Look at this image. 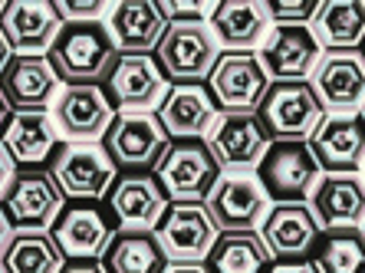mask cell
<instances>
[{
	"instance_id": "6da1fadb",
	"label": "cell",
	"mask_w": 365,
	"mask_h": 273,
	"mask_svg": "<svg viewBox=\"0 0 365 273\" xmlns=\"http://www.w3.org/2000/svg\"><path fill=\"white\" fill-rule=\"evenodd\" d=\"M46 56L63 86L102 83L119 60V46L106 20H66Z\"/></svg>"
},
{
	"instance_id": "7a4b0ae2",
	"label": "cell",
	"mask_w": 365,
	"mask_h": 273,
	"mask_svg": "<svg viewBox=\"0 0 365 273\" xmlns=\"http://www.w3.org/2000/svg\"><path fill=\"white\" fill-rule=\"evenodd\" d=\"M102 148L119 175H152L171 148V135L158 112H119L102 138Z\"/></svg>"
},
{
	"instance_id": "3957f363",
	"label": "cell",
	"mask_w": 365,
	"mask_h": 273,
	"mask_svg": "<svg viewBox=\"0 0 365 273\" xmlns=\"http://www.w3.org/2000/svg\"><path fill=\"white\" fill-rule=\"evenodd\" d=\"M257 178L273 205H309L323 181V165L316 162L309 142H273L257 165Z\"/></svg>"
},
{
	"instance_id": "277c9868",
	"label": "cell",
	"mask_w": 365,
	"mask_h": 273,
	"mask_svg": "<svg viewBox=\"0 0 365 273\" xmlns=\"http://www.w3.org/2000/svg\"><path fill=\"white\" fill-rule=\"evenodd\" d=\"M260 119L270 128L273 142H309L316 128L326 122V105L316 93L313 79L306 83H270L264 103H260Z\"/></svg>"
},
{
	"instance_id": "5b68a950",
	"label": "cell",
	"mask_w": 365,
	"mask_h": 273,
	"mask_svg": "<svg viewBox=\"0 0 365 273\" xmlns=\"http://www.w3.org/2000/svg\"><path fill=\"white\" fill-rule=\"evenodd\" d=\"M155 175L165 185L171 201L207 205L217 181L224 178V168L207 145V138H178V142H171Z\"/></svg>"
},
{
	"instance_id": "8992f818",
	"label": "cell",
	"mask_w": 365,
	"mask_h": 273,
	"mask_svg": "<svg viewBox=\"0 0 365 273\" xmlns=\"http://www.w3.org/2000/svg\"><path fill=\"white\" fill-rule=\"evenodd\" d=\"M122 231L109 197L102 201H66L50 234L66 260H102L112 237Z\"/></svg>"
},
{
	"instance_id": "52a82bcc",
	"label": "cell",
	"mask_w": 365,
	"mask_h": 273,
	"mask_svg": "<svg viewBox=\"0 0 365 273\" xmlns=\"http://www.w3.org/2000/svg\"><path fill=\"white\" fill-rule=\"evenodd\" d=\"M66 207V195L50 168L17 171L0 195V211L14 231H50Z\"/></svg>"
},
{
	"instance_id": "ba28073f",
	"label": "cell",
	"mask_w": 365,
	"mask_h": 273,
	"mask_svg": "<svg viewBox=\"0 0 365 273\" xmlns=\"http://www.w3.org/2000/svg\"><path fill=\"white\" fill-rule=\"evenodd\" d=\"M221 43L207 24L168 26L165 40L155 50V60L168 76V83H207L221 60Z\"/></svg>"
},
{
	"instance_id": "9c48e42d",
	"label": "cell",
	"mask_w": 365,
	"mask_h": 273,
	"mask_svg": "<svg viewBox=\"0 0 365 273\" xmlns=\"http://www.w3.org/2000/svg\"><path fill=\"white\" fill-rule=\"evenodd\" d=\"M102 86L115 112H158L171 89L155 53H119Z\"/></svg>"
},
{
	"instance_id": "30bf717a",
	"label": "cell",
	"mask_w": 365,
	"mask_h": 273,
	"mask_svg": "<svg viewBox=\"0 0 365 273\" xmlns=\"http://www.w3.org/2000/svg\"><path fill=\"white\" fill-rule=\"evenodd\" d=\"M155 237L162 240L171 264H204L221 237V227L214 224L207 205L171 201L162 221L155 224Z\"/></svg>"
},
{
	"instance_id": "8fae6325",
	"label": "cell",
	"mask_w": 365,
	"mask_h": 273,
	"mask_svg": "<svg viewBox=\"0 0 365 273\" xmlns=\"http://www.w3.org/2000/svg\"><path fill=\"white\" fill-rule=\"evenodd\" d=\"M50 171L66 201H102L119 178L102 142H66Z\"/></svg>"
},
{
	"instance_id": "7c38bea8",
	"label": "cell",
	"mask_w": 365,
	"mask_h": 273,
	"mask_svg": "<svg viewBox=\"0 0 365 273\" xmlns=\"http://www.w3.org/2000/svg\"><path fill=\"white\" fill-rule=\"evenodd\" d=\"M50 112L66 142H102L119 115L102 83L63 86L60 99L53 103Z\"/></svg>"
},
{
	"instance_id": "4fadbf2b",
	"label": "cell",
	"mask_w": 365,
	"mask_h": 273,
	"mask_svg": "<svg viewBox=\"0 0 365 273\" xmlns=\"http://www.w3.org/2000/svg\"><path fill=\"white\" fill-rule=\"evenodd\" d=\"M270 83L273 79L260 63V53L254 50H224L207 79L224 112H257Z\"/></svg>"
},
{
	"instance_id": "5bb4252c",
	"label": "cell",
	"mask_w": 365,
	"mask_h": 273,
	"mask_svg": "<svg viewBox=\"0 0 365 273\" xmlns=\"http://www.w3.org/2000/svg\"><path fill=\"white\" fill-rule=\"evenodd\" d=\"M207 211L221 231H260V224L273 211V201L257 171H230L207 197Z\"/></svg>"
},
{
	"instance_id": "9a60e30c",
	"label": "cell",
	"mask_w": 365,
	"mask_h": 273,
	"mask_svg": "<svg viewBox=\"0 0 365 273\" xmlns=\"http://www.w3.org/2000/svg\"><path fill=\"white\" fill-rule=\"evenodd\" d=\"M207 145L217 155L224 175L257 171L267 148L273 145V135L260 119V112H224L217 125H214V132L207 135Z\"/></svg>"
},
{
	"instance_id": "2e32d148",
	"label": "cell",
	"mask_w": 365,
	"mask_h": 273,
	"mask_svg": "<svg viewBox=\"0 0 365 273\" xmlns=\"http://www.w3.org/2000/svg\"><path fill=\"white\" fill-rule=\"evenodd\" d=\"M0 145L7 148L10 162L17 165V171H30V168H53L56 155L66 145V138L60 135L50 109H34L10 115L4 132H0Z\"/></svg>"
},
{
	"instance_id": "e0dca14e",
	"label": "cell",
	"mask_w": 365,
	"mask_h": 273,
	"mask_svg": "<svg viewBox=\"0 0 365 273\" xmlns=\"http://www.w3.org/2000/svg\"><path fill=\"white\" fill-rule=\"evenodd\" d=\"M63 14L56 0H7L0 14V34L10 53L20 56H46L53 40L63 30Z\"/></svg>"
},
{
	"instance_id": "ac0fdd59",
	"label": "cell",
	"mask_w": 365,
	"mask_h": 273,
	"mask_svg": "<svg viewBox=\"0 0 365 273\" xmlns=\"http://www.w3.org/2000/svg\"><path fill=\"white\" fill-rule=\"evenodd\" d=\"M260 237L277 264H309L323 237V224L309 205H273L260 224Z\"/></svg>"
},
{
	"instance_id": "d6986e66",
	"label": "cell",
	"mask_w": 365,
	"mask_h": 273,
	"mask_svg": "<svg viewBox=\"0 0 365 273\" xmlns=\"http://www.w3.org/2000/svg\"><path fill=\"white\" fill-rule=\"evenodd\" d=\"M257 53L273 83H306L326 56L313 26H273V34Z\"/></svg>"
},
{
	"instance_id": "ffe728a7",
	"label": "cell",
	"mask_w": 365,
	"mask_h": 273,
	"mask_svg": "<svg viewBox=\"0 0 365 273\" xmlns=\"http://www.w3.org/2000/svg\"><path fill=\"white\" fill-rule=\"evenodd\" d=\"M323 175H362L365 171V112L326 115L309 138Z\"/></svg>"
},
{
	"instance_id": "44dd1931",
	"label": "cell",
	"mask_w": 365,
	"mask_h": 273,
	"mask_svg": "<svg viewBox=\"0 0 365 273\" xmlns=\"http://www.w3.org/2000/svg\"><path fill=\"white\" fill-rule=\"evenodd\" d=\"M224 109L214 99L207 83H175L165 96V103L158 105V119H162L165 132L171 142L178 138H207L217 125Z\"/></svg>"
},
{
	"instance_id": "7402d4cb",
	"label": "cell",
	"mask_w": 365,
	"mask_h": 273,
	"mask_svg": "<svg viewBox=\"0 0 365 273\" xmlns=\"http://www.w3.org/2000/svg\"><path fill=\"white\" fill-rule=\"evenodd\" d=\"M0 93L14 112L53 109L63 93V79L56 76L50 56H20L14 53L0 73Z\"/></svg>"
},
{
	"instance_id": "603a6c76",
	"label": "cell",
	"mask_w": 365,
	"mask_h": 273,
	"mask_svg": "<svg viewBox=\"0 0 365 273\" xmlns=\"http://www.w3.org/2000/svg\"><path fill=\"white\" fill-rule=\"evenodd\" d=\"M313 86L329 115H349L365 109V60L362 50L326 53L313 73Z\"/></svg>"
},
{
	"instance_id": "cb8c5ba5",
	"label": "cell",
	"mask_w": 365,
	"mask_h": 273,
	"mask_svg": "<svg viewBox=\"0 0 365 273\" xmlns=\"http://www.w3.org/2000/svg\"><path fill=\"white\" fill-rule=\"evenodd\" d=\"M207 26L224 50H260L273 34V20L264 0H217Z\"/></svg>"
},
{
	"instance_id": "d4e9b609",
	"label": "cell",
	"mask_w": 365,
	"mask_h": 273,
	"mask_svg": "<svg viewBox=\"0 0 365 273\" xmlns=\"http://www.w3.org/2000/svg\"><path fill=\"white\" fill-rule=\"evenodd\" d=\"M109 205L122 227H148V231H155V224L162 221V214L168 211L171 197L155 171L152 175H119L109 191Z\"/></svg>"
},
{
	"instance_id": "484cf974",
	"label": "cell",
	"mask_w": 365,
	"mask_h": 273,
	"mask_svg": "<svg viewBox=\"0 0 365 273\" xmlns=\"http://www.w3.org/2000/svg\"><path fill=\"white\" fill-rule=\"evenodd\" d=\"M106 24L119 53H155L168 34V20L158 0H119Z\"/></svg>"
},
{
	"instance_id": "4316f807",
	"label": "cell",
	"mask_w": 365,
	"mask_h": 273,
	"mask_svg": "<svg viewBox=\"0 0 365 273\" xmlns=\"http://www.w3.org/2000/svg\"><path fill=\"white\" fill-rule=\"evenodd\" d=\"M309 207L323 231L329 227H365V175H323Z\"/></svg>"
},
{
	"instance_id": "83f0119b",
	"label": "cell",
	"mask_w": 365,
	"mask_h": 273,
	"mask_svg": "<svg viewBox=\"0 0 365 273\" xmlns=\"http://www.w3.org/2000/svg\"><path fill=\"white\" fill-rule=\"evenodd\" d=\"M106 273H168L171 260L148 227H122L102 254Z\"/></svg>"
},
{
	"instance_id": "f1b7e54d",
	"label": "cell",
	"mask_w": 365,
	"mask_h": 273,
	"mask_svg": "<svg viewBox=\"0 0 365 273\" xmlns=\"http://www.w3.org/2000/svg\"><path fill=\"white\" fill-rule=\"evenodd\" d=\"M273 267L277 260L260 231H221L214 250L204 260L207 273H273Z\"/></svg>"
},
{
	"instance_id": "f546056e",
	"label": "cell",
	"mask_w": 365,
	"mask_h": 273,
	"mask_svg": "<svg viewBox=\"0 0 365 273\" xmlns=\"http://www.w3.org/2000/svg\"><path fill=\"white\" fill-rule=\"evenodd\" d=\"M313 34L326 53H352L365 43V0H323Z\"/></svg>"
},
{
	"instance_id": "4dcf8cb0",
	"label": "cell",
	"mask_w": 365,
	"mask_h": 273,
	"mask_svg": "<svg viewBox=\"0 0 365 273\" xmlns=\"http://www.w3.org/2000/svg\"><path fill=\"white\" fill-rule=\"evenodd\" d=\"M63 267L66 257L50 231H14L0 250L4 273H60Z\"/></svg>"
},
{
	"instance_id": "1f68e13d",
	"label": "cell",
	"mask_w": 365,
	"mask_h": 273,
	"mask_svg": "<svg viewBox=\"0 0 365 273\" xmlns=\"http://www.w3.org/2000/svg\"><path fill=\"white\" fill-rule=\"evenodd\" d=\"M316 273H365V231L362 227H329L313 250Z\"/></svg>"
},
{
	"instance_id": "d6a6232c",
	"label": "cell",
	"mask_w": 365,
	"mask_h": 273,
	"mask_svg": "<svg viewBox=\"0 0 365 273\" xmlns=\"http://www.w3.org/2000/svg\"><path fill=\"white\" fill-rule=\"evenodd\" d=\"M273 26H313L323 0H264Z\"/></svg>"
},
{
	"instance_id": "836d02e7",
	"label": "cell",
	"mask_w": 365,
	"mask_h": 273,
	"mask_svg": "<svg viewBox=\"0 0 365 273\" xmlns=\"http://www.w3.org/2000/svg\"><path fill=\"white\" fill-rule=\"evenodd\" d=\"M158 7H162L168 26L207 24V20H211V10H214V7H207V4H201V0H158Z\"/></svg>"
},
{
	"instance_id": "e575fe53",
	"label": "cell",
	"mask_w": 365,
	"mask_h": 273,
	"mask_svg": "<svg viewBox=\"0 0 365 273\" xmlns=\"http://www.w3.org/2000/svg\"><path fill=\"white\" fill-rule=\"evenodd\" d=\"M56 4H60L63 20H102L115 7L109 0H56Z\"/></svg>"
},
{
	"instance_id": "d590c367",
	"label": "cell",
	"mask_w": 365,
	"mask_h": 273,
	"mask_svg": "<svg viewBox=\"0 0 365 273\" xmlns=\"http://www.w3.org/2000/svg\"><path fill=\"white\" fill-rule=\"evenodd\" d=\"M17 175V165L10 162V155H7V148L0 145V195L7 191V185H10V178Z\"/></svg>"
},
{
	"instance_id": "8d00e7d4",
	"label": "cell",
	"mask_w": 365,
	"mask_h": 273,
	"mask_svg": "<svg viewBox=\"0 0 365 273\" xmlns=\"http://www.w3.org/2000/svg\"><path fill=\"white\" fill-rule=\"evenodd\" d=\"M60 273H106L99 260H66Z\"/></svg>"
},
{
	"instance_id": "74e56055",
	"label": "cell",
	"mask_w": 365,
	"mask_h": 273,
	"mask_svg": "<svg viewBox=\"0 0 365 273\" xmlns=\"http://www.w3.org/2000/svg\"><path fill=\"white\" fill-rule=\"evenodd\" d=\"M273 273H316L313 264H277Z\"/></svg>"
},
{
	"instance_id": "f35d334b",
	"label": "cell",
	"mask_w": 365,
	"mask_h": 273,
	"mask_svg": "<svg viewBox=\"0 0 365 273\" xmlns=\"http://www.w3.org/2000/svg\"><path fill=\"white\" fill-rule=\"evenodd\" d=\"M168 273H207L204 264H171Z\"/></svg>"
},
{
	"instance_id": "ab89813d",
	"label": "cell",
	"mask_w": 365,
	"mask_h": 273,
	"mask_svg": "<svg viewBox=\"0 0 365 273\" xmlns=\"http://www.w3.org/2000/svg\"><path fill=\"white\" fill-rule=\"evenodd\" d=\"M10 234H14V227H10V224H7V217H4V211H0V250L7 247Z\"/></svg>"
},
{
	"instance_id": "60d3db41",
	"label": "cell",
	"mask_w": 365,
	"mask_h": 273,
	"mask_svg": "<svg viewBox=\"0 0 365 273\" xmlns=\"http://www.w3.org/2000/svg\"><path fill=\"white\" fill-rule=\"evenodd\" d=\"M10 115H14V109H10V103L4 99V93H0V132H4V125H7Z\"/></svg>"
},
{
	"instance_id": "b9f144b4",
	"label": "cell",
	"mask_w": 365,
	"mask_h": 273,
	"mask_svg": "<svg viewBox=\"0 0 365 273\" xmlns=\"http://www.w3.org/2000/svg\"><path fill=\"white\" fill-rule=\"evenodd\" d=\"M10 56H14V53H10L7 40H4V34H0V73H4V66L10 63Z\"/></svg>"
},
{
	"instance_id": "7bdbcfd3",
	"label": "cell",
	"mask_w": 365,
	"mask_h": 273,
	"mask_svg": "<svg viewBox=\"0 0 365 273\" xmlns=\"http://www.w3.org/2000/svg\"><path fill=\"white\" fill-rule=\"evenodd\" d=\"M4 7H7V0H0V14H4Z\"/></svg>"
},
{
	"instance_id": "ee69618b",
	"label": "cell",
	"mask_w": 365,
	"mask_h": 273,
	"mask_svg": "<svg viewBox=\"0 0 365 273\" xmlns=\"http://www.w3.org/2000/svg\"><path fill=\"white\" fill-rule=\"evenodd\" d=\"M362 60H365V43H362Z\"/></svg>"
},
{
	"instance_id": "f6af8a7d",
	"label": "cell",
	"mask_w": 365,
	"mask_h": 273,
	"mask_svg": "<svg viewBox=\"0 0 365 273\" xmlns=\"http://www.w3.org/2000/svg\"><path fill=\"white\" fill-rule=\"evenodd\" d=\"M362 231H365V227H362Z\"/></svg>"
},
{
	"instance_id": "bcb514c9",
	"label": "cell",
	"mask_w": 365,
	"mask_h": 273,
	"mask_svg": "<svg viewBox=\"0 0 365 273\" xmlns=\"http://www.w3.org/2000/svg\"><path fill=\"white\" fill-rule=\"evenodd\" d=\"M362 175H365V171H362Z\"/></svg>"
},
{
	"instance_id": "7dc6e473",
	"label": "cell",
	"mask_w": 365,
	"mask_h": 273,
	"mask_svg": "<svg viewBox=\"0 0 365 273\" xmlns=\"http://www.w3.org/2000/svg\"><path fill=\"white\" fill-rule=\"evenodd\" d=\"M0 273H4V270H0Z\"/></svg>"
},
{
	"instance_id": "c3c4849f",
	"label": "cell",
	"mask_w": 365,
	"mask_h": 273,
	"mask_svg": "<svg viewBox=\"0 0 365 273\" xmlns=\"http://www.w3.org/2000/svg\"><path fill=\"white\" fill-rule=\"evenodd\" d=\"M362 112H365V109H362Z\"/></svg>"
}]
</instances>
